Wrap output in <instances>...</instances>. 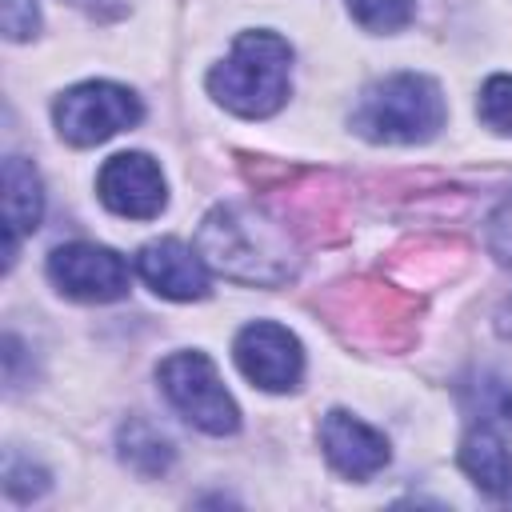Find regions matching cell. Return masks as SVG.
Returning <instances> with one entry per match:
<instances>
[{"instance_id":"cell-1","label":"cell","mask_w":512,"mask_h":512,"mask_svg":"<svg viewBox=\"0 0 512 512\" xmlns=\"http://www.w3.org/2000/svg\"><path fill=\"white\" fill-rule=\"evenodd\" d=\"M196 252L208 268L244 284H284L296 272L288 236L244 204H220L196 232Z\"/></svg>"},{"instance_id":"cell-2","label":"cell","mask_w":512,"mask_h":512,"mask_svg":"<svg viewBox=\"0 0 512 512\" xmlns=\"http://www.w3.org/2000/svg\"><path fill=\"white\" fill-rule=\"evenodd\" d=\"M288 68V40H280L276 32H240L232 52L208 72V92L228 112L260 120L288 100Z\"/></svg>"},{"instance_id":"cell-3","label":"cell","mask_w":512,"mask_h":512,"mask_svg":"<svg viewBox=\"0 0 512 512\" xmlns=\"http://www.w3.org/2000/svg\"><path fill=\"white\" fill-rule=\"evenodd\" d=\"M352 128L376 144H420L444 128V96L420 72H396L364 88Z\"/></svg>"},{"instance_id":"cell-4","label":"cell","mask_w":512,"mask_h":512,"mask_svg":"<svg viewBox=\"0 0 512 512\" xmlns=\"http://www.w3.org/2000/svg\"><path fill=\"white\" fill-rule=\"evenodd\" d=\"M156 376H160L168 404L200 432L232 436L240 428V408L220 384V372L204 352H172L168 360H160Z\"/></svg>"},{"instance_id":"cell-5","label":"cell","mask_w":512,"mask_h":512,"mask_svg":"<svg viewBox=\"0 0 512 512\" xmlns=\"http://www.w3.org/2000/svg\"><path fill=\"white\" fill-rule=\"evenodd\" d=\"M144 108L140 100L120 88V84H108V80H88V84H76L68 88L56 108H52V120H56V132L76 144V148H92V144H104L108 136L140 124Z\"/></svg>"},{"instance_id":"cell-6","label":"cell","mask_w":512,"mask_h":512,"mask_svg":"<svg viewBox=\"0 0 512 512\" xmlns=\"http://www.w3.org/2000/svg\"><path fill=\"white\" fill-rule=\"evenodd\" d=\"M48 276L72 300L108 304V300L128 296V264L104 244H88V240L60 244L48 256Z\"/></svg>"},{"instance_id":"cell-7","label":"cell","mask_w":512,"mask_h":512,"mask_svg":"<svg viewBox=\"0 0 512 512\" xmlns=\"http://www.w3.org/2000/svg\"><path fill=\"white\" fill-rule=\"evenodd\" d=\"M232 356H236L240 372L264 392H292L304 376L300 340L284 324H272V320H256V324L240 328Z\"/></svg>"},{"instance_id":"cell-8","label":"cell","mask_w":512,"mask_h":512,"mask_svg":"<svg viewBox=\"0 0 512 512\" xmlns=\"http://www.w3.org/2000/svg\"><path fill=\"white\" fill-rule=\"evenodd\" d=\"M96 196L108 212L128 220H152L168 204L164 172L148 152H116L96 176Z\"/></svg>"},{"instance_id":"cell-9","label":"cell","mask_w":512,"mask_h":512,"mask_svg":"<svg viewBox=\"0 0 512 512\" xmlns=\"http://www.w3.org/2000/svg\"><path fill=\"white\" fill-rule=\"evenodd\" d=\"M140 280L168 300H200L208 296V264L196 248L180 240H152L136 256Z\"/></svg>"},{"instance_id":"cell-10","label":"cell","mask_w":512,"mask_h":512,"mask_svg":"<svg viewBox=\"0 0 512 512\" xmlns=\"http://www.w3.org/2000/svg\"><path fill=\"white\" fill-rule=\"evenodd\" d=\"M320 444H324L328 464L348 480H368L388 464V440L344 408H332L324 416Z\"/></svg>"},{"instance_id":"cell-11","label":"cell","mask_w":512,"mask_h":512,"mask_svg":"<svg viewBox=\"0 0 512 512\" xmlns=\"http://www.w3.org/2000/svg\"><path fill=\"white\" fill-rule=\"evenodd\" d=\"M40 212H44V192H40L36 168L24 156H8L4 160V268H12L20 236L36 232Z\"/></svg>"},{"instance_id":"cell-12","label":"cell","mask_w":512,"mask_h":512,"mask_svg":"<svg viewBox=\"0 0 512 512\" xmlns=\"http://www.w3.org/2000/svg\"><path fill=\"white\" fill-rule=\"evenodd\" d=\"M460 468L472 476V484L488 496H504L512 488V452L504 448L500 432L480 424L460 440Z\"/></svg>"},{"instance_id":"cell-13","label":"cell","mask_w":512,"mask_h":512,"mask_svg":"<svg viewBox=\"0 0 512 512\" xmlns=\"http://www.w3.org/2000/svg\"><path fill=\"white\" fill-rule=\"evenodd\" d=\"M116 444H120V460H124L132 472H140V476H160V472H168L172 460H176L168 436H164L160 428H152L148 420H140V416H128V420L120 424V440H116Z\"/></svg>"},{"instance_id":"cell-14","label":"cell","mask_w":512,"mask_h":512,"mask_svg":"<svg viewBox=\"0 0 512 512\" xmlns=\"http://www.w3.org/2000/svg\"><path fill=\"white\" fill-rule=\"evenodd\" d=\"M348 12L364 32H400L412 20L416 0H348Z\"/></svg>"},{"instance_id":"cell-15","label":"cell","mask_w":512,"mask_h":512,"mask_svg":"<svg viewBox=\"0 0 512 512\" xmlns=\"http://www.w3.org/2000/svg\"><path fill=\"white\" fill-rule=\"evenodd\" d=\"M472 400H476L480 424L512 436V384H504L496 376H480L476 388H472Z\"/></svg>"},{"instance_id":"cell-16","label":"cell","mask_w":512,"mask_h":512,"mask_svg":"<svg viewBox=\"0 0 512 512\" xmlns=\"http://www.w3.org/2000/svg\"><path fill=\"white\" fill-rule=\"evenodd\" d=\"M480 120L500 132V136H512V76H492L484 88H480V104H476Z\"/></svg>"},{"instance_id":"cell-17","label":"cell","mask_w":512,"mask_h":512,"mask_svg":"<svg viewBox=\"0 0 512 512\" xmlns=\"http://www.w3.org/2000/svg\"><path fill=\"white\" fill-rule=\"evenodd\" d=\"M4 492L12 500L28 504V500H36V496L48 492V476H44V468H32L20 456H8V464H4Z\"/></svg>"},{"instance_id":"cell-18","label":"cell","mask_w":512,"mask_h":512,"mask_svg":"<svg viewBox=\"0 0 512 512\" xmlns=\"http://www.w3.org/2000/svg\"><path fill=\"white\" fill-rule=\"evenodd\" d=\"M40 28L36 0H4V36L8 40H28Z\"/></svg>"},{"instance_id":"cell-19","label":"cell","mask_w":512,"mask_h":512,"mask_svg":"<svg viewBox=\"0 0 512 512\" xmlns=\"http://www.w3.org/2000/svg\"><path fill=\"white\" fill-rule=\"evenodd\" d=\"M488 248L500 264H512V196L488 220Z\"/></svg>"},{"instance_id":"cell-20","label":"cell","mask_w":512,"mask_h":512,"mask_svg":"<svg viewBox=\"0 0 512 512\" xmlns=\"http://www.w3.org/2000/svg\"><path fill=\"white\" fill-rule=\"evenodd\" d=\"M496 332L504 336V340H512V296L504 300V308L496 312Z\"/></svg>"}]
</instances>
